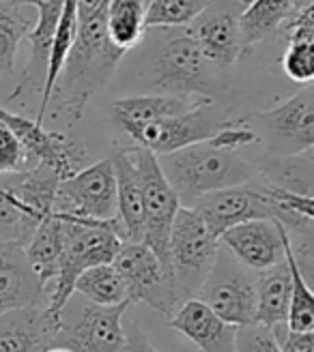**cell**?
I'll return each instance as SVG.
<instances>
[{
  "mask_svg": "<svg viewBox=\"0 0 314 352\" xmlns=\"http://www.w3.org/2000/svg\"><path fill=\"white\" fill-rule=\"evenodd\" d=\"M200 99H189L179 95H162V93H138L114 99L110 105L112 122L118 129L129 125H147V122L177 116L189 108H194Z\"/></svg>",
  "mask_w": 314,
  "mask_h": 352,
  "instance_id": "603a6c76",
  "label": "cell"
},
{
  "mask_svg": "<svg viewBox=\"0 0 314 352\" xmlns=\"http://www.w3.org/2000/svg\"><path fill=\"white\" fill-rule=\"evenodd\" d=\"M134 151L143 179V193H145L143 243L155 252V256L170 271V256H168L170 232H172L174 217H177V210L181 208V198L166 179L157 155L140 144H134Z\"/></svg>",
  "mask_w": 314,
  "mask_h": 352,
  "instance_id": "7c38bea8",
  "label": "cell"
},
{
  "mask_svg": "<svg viewBox=\"0 0 314 352\" xmlns=\"http://www.w3.org/2000/svg\"><path fill=\"white\" fill-rule=\"evenodd\" d=\"M59 324L45 303L7 311L0 316V352H45L56 346Z\"/></svg>",
  "mask_w": 314,
  "mask_h": 352,
  "instance_id": "ffe728a7",
  "label": "cell"
},
{
  "mask_svg": "<svg viewBox=\"0 0 314 352\" xmlns=\"http://www.w3.org/2000/svg\"><path fill=\"white\" fill-rule=\"evenodd\" d=\"M132 305V301L95 305L86 298L74 303V298H69L61 311L56 346L74 352H125L127 340L121 320Z\"/></svg>",
  "mask_w": 314,
  "mask_h": 352,
  "instance_id": "ba28073f",
  "label": "cell"
},
{
  "mask_svg": "<svg viewBox=\"0 0 314 352\" xmlns=\"http://www.w3.org/2000/svg\"><path fill=\"white\" fill-rule=\"evenodd\" d=\"M211 0H149L145 24L149 26H189Z\"/></svg>",
  "mask_w": 314,
  "mask_h": 352,
  "instance_id": "d6a6232c",
  "label": "cell"
},
{
  "mask_svg": "<svg viewBox=\"0 0 314 352\" xmlns=\"http://www.w3.org/2000/svg\"><path fill=\"white\" fill-rule=\"evenodd\" d=\"M243 7L226 0H211L187 28L198 41L202 54L218 67H231L246 56L239 15Z\"/></svg>",
  "mask_w": 314,
  "mask_h": 352,
  "instance_id": "9a60e30c",
  "label": "cell"
},
{
  "mask_svg": "<svg viewBox=\"0 0 314 352\" xmlns=\"http://www.w3.org/2000/svg\"><path fill=\"white\" fill-rule=\"evenodd\" d=\"M237 348L239 352H282V348L275 342L273 331L263 324L239 327Z\"/></svg>",
  "mask_w": 314,
  "mask_h": 352,
  "instance_id": "e575fe53",
  "label": "cell"
},
{
  "mask_svg": "<svg viewBox=\"0 0 314 352\" xmlns=\"http://www.w3.org/2000/svg\"><path fill=\"white\" fill-rule=\"evenodd\" d=\"M32 168L28 153L17 133L0 118V174H13Z\"/></svg>",
  "mask_w": 314,
  "mask_h": 352,
  "instance_id": "836d02e7",
  "label": "cell"
},
{
  "mask_svg": "<svg viewBox=\"0 0 314 352\" xmlns=\"http://www.w3.org/2000/svg\"><path fill=\"white\" fill-rule=\"evenodd\" d=\"M278 346L282 348V352H314V331L310 333H293L284 324H278L271 329Z\"/></svg>",
  "mask_w": 314,
  "mask_h": 352,
  "instance_id": "d590c367",
  "label": "cell"
},
{
  "mask_svg": "<svg viewBox=\"0 0 314 352\" xmlns=\"http://www.w3.org/2000/svg\"><path fill=\"white\" fill-rule=\"evenodd\" d=\"M54 213L80 219H114L116 217V176L112 157L93 166H84L61 181Z\"/></svg>",
  "mask_w": 314,
  "mask_h": 352,
  "instance_id": "4fadbf2b",
  "label": "cell"
},
{
  "mask_svg": "<svg viewBox=\"0 0 314 352\" xmlns=\"http://www.w3.org/2000/svg\"><path fill=\"white\" fill-rule=\"evenodd\" d=\"M284 232L286 226L275 219H252L222 232L220 245L246 269L260 273L284 262Z\"/></svg>",
  "mask_w": 314,
  "mask_h": 352,
  "instance_id": "2e32d148",
  "label": "cell"
},
{
  "mask_svg": "<svg viewBox=\"0 0 314 352\" xmlns=\"http://www.w3.org/2000/svg\"><path fill=\"white\" fill-rule=\"evenodd\" d=\"M226 3H237V5H241V7H246V5L252 3V0H226Z\"/></svg>",
  "mask_w": 314,
  "mask_h": 352,
  "instance_id": "b9f144b4",
  "label": "cell"
},
{
  "mask_svg": "<svg viewBox=\"0 0 314 352\" xmlns=\"http://www.w3.org/2000/svg\"><path fill=\"white\" fill-rule=\"evenodd\" d=\"M168 327L187 338L200 352H239L237 327L222 320L198 296L187 298L174 309Z\"/></svg>",
  "mask_w": 314,
  "mask_h": 352,
  "instance_id": "e0dca14e",
  "label": "cell"
},
{
  "mask_svg": "<svg viewBox=\"0 0 314 352\" xmlns=\"http://www.w3.org/2000/svg\"><path fill=\"white\" fill-rule=\"evenodd\" d=\"M32 24L22 0H0V76L13 74L17 47L28 37Z\"/></svg>",
  "mask_w": 314,
  "mask_h": 352,
  "instance_id": "f1b7e54d",
  "label": "cell"
},
{
  "mask_svg": "<svg viewBox=\"0 0 314 352\" xmlns=\"http://www.w3.org/2000/svg\"><path fill=\"white\" fill-rule=\"evenodd\" d=\"M39 223L41 219L30 213L24 202L15 196L5 174H0V241L26 245Z\"/></svg>",
  "mask_w": 314,
  "mask_h": 352,
  "instance_id": "4dcf8cb0",
  "label": "cell"
},
{
  "mask_svg": "<svg viewBox=\"0 0 314 352\" xmlns=\"http://www.w3.org/2000/svg\"><path fill=\"white\" fill-rule=\"evenodd\" d=\"M260 183H263V181H260ZM265 187L269 189L271 196L278 198V202H280V204H284L286 208L295 210V213H300L302 217H306V219H310L314 223V196H302V193H289V191H275L269 185H265Z\"/></svg>",
  "mask_w": 314,
  "mask_h": 352,
  "instance_id": "8d00e7d4",
  "label": "cell"
},
{
  "mask_svg": "<svg viewBox=\"0 0 314 352\" xmlns=\"http://www.w3.org/2000/svg\"><path fill=\"white\" fill-rule=\"evenodd\" d=\"M0 118L17 133L20 142L24 144L28 160L32 166L48 164L54 168L63 179L76 174L86 166V148L78 140L69 138L59 131H48L37 120H28L24 116H17L0 105Z\"/></svg>",
  "mask_w": 314,
  "mask_h": 352,
  "instance_id": "5bb4252c",
  "label": "cell"
},
{
  "mask_svg": "<svg viewBox=\"0 0 314 352\" xmlns=\"http://www.w3.org/2000/svg\"><path fill=\"white\" fill-rule=\"evenodd\" d=\"M61 215V213H59ZM65 226V250L56 279L48 286L45 307L61 320V311L76 294V279L91 267L112 262L125 243L121 221L114 219H80L61 215Z\"/></svg>",
  "mask_w": 314,
  "mask_h": 352,
  "instance_id": "277c9868",
  "label": "cell"
},
{
  "mask_svg": "<svg viewBox=\"0 0 314 352\" xmlns=\"http://www.w3.org/2000/svg\"><path fill=\"white\" fill-rule=\"evenodd\" d=\"M30 7L37 9V20H34L28 32L30 56L24 67L22 78L17 82L15 91L9 95L7 103L20 99L26 93H41L45 78H48L50 54H52V45H54V34H56L59 17L63 11V0H37V3H32Z\"/></svg>",
  "mask_w": 314,
  "mask_h": 352,
  "instance_id": "d6986e66",
  "label": "cell"
},
{
  "mask_svg": "<svg viewBox=\"0 0 314 352\" xmlns=\"http://www.w3.org/2000/svg\"><path fill=\"white\" fill-rule=\"evenodd\" d=\"M256 179L275 191L314 196V164L310 160H304L302 155L265 157V164L258 166Z\"/></svg>",
  "mask_w": 314,
  "mask_h": 352,
  "instance_id": "484cf974",
  "label": "cell"
},
{
  "mask_svg": "<svg viewBox=\"0 0 314 352\" xmlns=\"http://www.w3.org/2000/svg\"><path fill=\"white\" fill-rule=\"evenodd\" d=\"M24 5H32V3H37V0H22Z\"/></svg>",
  "mask_w": 314,
  "mask_h": 352,
  "instance_id": "7bdbcfd3",
  "label": "cell"
},
{
  "mask_svg": "<svg viewBox=\"0 0 314 352\" xmlns=\"http://www.w3.org/2000/svg\"><path fill=\"white\" fill-rule=\"evenodd\" d=\"M45 352H74V350H69V348H65V346H52V348H48Z\"/></svg>",
  "mask_w": 314,
  "mask_h": 352,
  "instance_id": "60d3db41",
  "label": "cell"
},
{
  "mask_svg": "<svg viewBox=\"0 0 314 352\" xmlns=\"http://www.w3.org/2000/svg\"><path fill=\"white\" fill-rule=\"evenodd\" d=\"M108 5H110V0H78V17L106 11Z\"/></svg>",
  "mask_w": 314,
  "mask_h": 352,
  "instance_id": "ab89813d",
  "label": "cell"
},
{
  "mask_svg": "<svg viewBox=\"0 0 314 352\" xmlns=\"http://www.w3.org/2000/svg\"><path fill=\"white\" fill-rule=\"evenodd\" d=\"M265 142V157H295L314 148V82L265 112L248 116Z\"/></svg>",
  "mask_w": 314,
  "mask_h": 352,
  "instance_id": "9c48e42d",
  "label": "cell"
},
{
  "mask_svg": "<svg viewBox=\"0 0 314 352\" xmlns=\"http://www.w3.org/2000/svg\"><path fill=\"white\" fill-rule=\"evenodd\" d=\"M48 288L26 258L24 245L0 241V316L30 305H41Z\"/></svg>",
  "mask_w": 314,
  "mask_h": 352,
  "instance_id": "ac0fdd59",
  "label": "cell"
},
{
  "mask_svg": "<svg viewBox=\"0 0 314 352\" xmlns=\"http://www.w3.org/2000/svg\"><path fill=\"white\" fill-rule=\"evenodd\" d=\"M145 15H147L145 0H110L106 13V28L110 41L123 52L134 50L140 43L147 30Z\"/></svg>",
  "mask_w": 314,
  "mask_h": 352,
  "instance_id": "4316f807",
  "label": "cell"
},
{
  "mask_svg": "<svg viewBox=\"0 0 314 352\" xmlns=\"http://www.w3.org/2000/svg\"><path fill=\"white\" fill-rule=\"evenodd\" d=\"M308 3H314V0H308Z\"/></svg>",
  "mask_w": 314,
  "mask_h": 352,
  "instance_id": "ee69618b",
  "label": "cell"
},
{
  "mask_svg": "<svg viewBox=\"0 0 314 352\" xmlns=\"http://www.w3.org/2000/svg\"><path fill=\"white\" fill-rule=\"evenodd\" d=\"M229 324H256V273L220 245L211 271L196 294Z\"/></svg>",
  "mask_w": 314,
  "mask_h": 352,
  "instance_id": "30bf717a",
  "label": "cell"
},
{
  "mask_svg": "<svg viewBox=\"0 0 314 352\" xmlns=\"http://www.w3.org/2000/svg\"><path fill=\"white\" fill-rule=\"evenodd\" d=\"M76 294L95 305H118L129 301L125 281L112 262L86 269L76 279Z\"/></svg>",
  "mask_w": 314,
  "mask_h": 352,
  "instance_id": "83f0119b",
  "label": "cell"
},
{
  "mask_svg": "<svg viewBox=\"0 0 314 352\" xmlns=\"http://www.w3.org/2000/svg\"><path fill=\"white\" fill-rule=\"evenodd\" d=\"M237 116L231 112V105L200 99L194 108L177 116H168L147 122V125H129L123 131L134 144H140L155 155L174 153L189 144L211 140L220 129L231 125Z\"/></svg>",
  "mask_w": 314,
  "mask_h": 352,
  "instance_id": "8992f818",
  "label": "cell"
},
{
  "mask_svg": "<svg viewBox=\"0 0 314 352\" xmlns=\"http://www.w3.org/2000/svg\"><path fill=\"white\" fill-rule=\"evenodd\" d=\"M112 164L116 176V219L123 228L125 241L143 243L145 193L134 144L118 146L112 155Z\"/></svg>",
  "mask_w": 314,
  "mask_h": 352,
  "instance_id": "44dd1931",
  "label": "cell"
},
{
  "mask_svg": "<svg viewBox=\"0 0 314 352\" xmlns=\"http://www.w3.org/2000/svg\"><path fill=\"white\" fill-rule=\"evenodd\" d=\"M112 264L125 281L132 303H145L164 318L183 303L170 271L145 243L125 241Z\"/></svg>",
  "mask_w": 314,
  "mask_h": 352,
  "instance_id": "8fae6325",
  "label": "cell"
},
{
  "mask_svg": "<svg viewBox=\"0 0 314 352\" xmlns=\"http://www.w3.org/2000/svg\"><path fill=\"white\" fill-rule=\"evenodd\" d=\"M282 72L300 84L314 82V28H291L289 45L280 58Z\"/></svg>",
  "mask_w": 314,
  "mask_h": 352,
  "instance_id": "1f68e13d",
  "label": "cell"
},
{
  "mask_svg": "<svg viewBox=\"0 0 314 352\" xmlns=\"http://www.w3.org/2000/svg\"><path fill=\"white\" fill-rule=\"evenodd\" d=\"M291 28H314V3L304 5V7L297 11V15H295L293 20L286 24L284 30L289 32Z\"/></svg>",
  "mask_w": 314,
  "mask_h": 352,
  "instance_id": "f35d334b",
  "label": "cell"
},
{
  "mask_svg": "<svg viewBox=\"0 0 314 352\" xmlns=\"http://www.w3.org/2000/svg\"><path fill=\"white\" fill-rule=\"evenodd\" d=\"M286 256V254H284ZM293 296V275L284 262L256 273V324L273 329L286 322Z\"/></svg>",
  "mask_w": 314,
  "mask_h": 352,
  "instance_id": "cb8c5ba5",
  "label": "cell"
},
{
  "mask_svg": "<svg viewBox=\"0 0 314 352\" xmlns=\"http://www.w3.org/2000/svg\"><path fill=\"white\" fill-rule=\"evenodd\" d=\"M308 0H252L239 15V28L246 54L258 43L286 28Z\"/></svg>",
  "mask_w": 314,
  "mask_h": 352,
  "instance_id": "7402d4cb",
  "label": "cell"
},
{
  "mask_svg": "<svg viewBox=\"0 0 314 352\" xmlns=\"http://www.w3.org/2000/svg\"><path fill=\"white\" fill-rule=\"evenodd\" d=\"M157 160L183 206H191L211 191L248 183L258 174L256 164L239 157L235 148L216 146L211 140L157 155Z\"/></svg>",
  "mask_w": 314,
  "mask_h": 352,
  "instance_id": "3957f363",
  "label": "cell"
},
{
  "mask_svg": "<svg viewBox=\"0 0 314 352\" xmlns=\"http://www.w3.org/2000/svg\"><path fill=\"white\" fill-rule=\"evenodd\" d=\"M65 250V226L59 213H50L34 228L32 236L24 245L26 258L41 284L48 288L59 275L61 258Z\"/></svg>",
  "mask_w": 314,
  "mask_h": 352,
  "instance_id": "d4e9b609",
  "label": "cell"
},
{
  "mask_svg": "<svg viewBox=\"0 0 314 352\" xmlns=\"http://www.w3.org/2000/svg\"><path fill=\"white\" fill-rule=\"evenodd\" d=\"M284 254L293 275V296L286 316V329L293 333H310L314 331V288L306 281L300 271V264L295 260L291 232H284Z\"/></svg>",
  "mask_w": 314,
  "mask_h": 352,
  "instance_id": "f546056e",
  "label": "cell"
},
{
  "mask_svg": "<svg viewBox=\"0 0 314 352\" xmlns=\"http://www.w3.org/2000/svg\"><path fill=\"white\" fill-rule=\"evenodd\" d=\"M191 208L198 210L205 223L209 226V230L218 239L229 228L252 219H275L284 223L289 232H300V234H306L308 226L312 223L310 219L302 217L300 213H295V210L278 202V198L271 196L269 189L256 176L243 185L207 193V196L198 198L191 204Z\"/></svg>",
  "mask_w": 314,
  "mask_h": 352,
  "instance_id": "5b68a950",
  "label": "cell"
},
{
  "mask_svg": "<svg viewBox=\"0 0 314 352\" xmlns=\"http://www.w3.org/2000/svg\"><path fill=\"white\" fill-rule=\"evenodd\" d=\"M132 63V80L143 93L179 95L224 103L226 86L187 26H149Z\"/></svg>",
  "mask_w": 314,
  "mask_h": 352,
  "instance_id": "6da1fadb",
  "label": "cell"
},
{
  "mask_svg": "<svg viewBox=\"0 0 314 352\" xmlns=\"http://www.w3.org/2000/svg\"><path fill=\"white\" fill-rule=\"evenodd\" d=\"M145 3H147V5H149V0H145Z\"/></svg>",
  "mask_w": 314,
  "mask_h": 352,
  "instance_id": "f6af8a7d",
  "label": "cell"
},
{
  "mask_svg": "<svg viewBox=\"0 0 314 352\" xmlns=\"http://www.w3.org/2000/svg\"><path fill=\"white\" fill-rule=\"evenodd\" d=\"M106 11L78 17V34L50 97L52 116H65L69 125H78L89 101L108 86L118 63L127 52L118 50L106 28Z\"/></svg>",
  "mask_w": 314,
  "mask_h": 352,
  "instance_id": "7a4b0ae2",
  "label": "cell"
},
{
  "mask_svg": "<svg viewBox=\"0 0 314 352\" xmlns=\"http://www.w3.org/2000/svg\"><path fill=\"white\" fill-rule=\"evenodd\" d=\"M220 250V239L209 230L200 213L191 206L177 210L170 232V275L181 301L194 298L211 271Z\"/></svg>",
  "mask_w": 314,
  "mask_h": 352,
  "instance_id": "52a82bcc",
  "label": "cell"
},
{
  "mask_svg": "<svg viewBox=\"0 0 314 352\" xmlns=\"http://www.w3.org/2000/svg\"><path fill=\"white\" fill-rule=\"evenodd\" d=\"M125 340H127L125 352H160V350H157V348L149 342L147 333H145L140 327H138L136 322H132V324L127 327V331H125Z\"/></svg>",
  "mask_w": 314,
  "mask_h": 352,
  "instance_id": "74e56055",
  "label": "cell"
}]
</instances>
